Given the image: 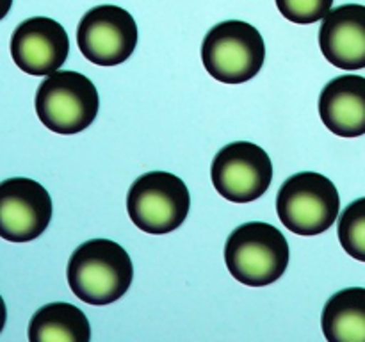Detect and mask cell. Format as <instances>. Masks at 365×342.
Returning a JSON list of instances; mask_svg holds the SVG:
<instances>
[{"label": "cell", "instance_id": "obj_1", "mask_svg": "<svg viewBox=\"0 0 365 342\" xmlns=\"http://www.w3.org/2000/svg\"><path fill=\"white\" fill-rule=\"evenodd\" d=\"M66 276L78 299L89 305H109L128 291L134 266L123 246L109 239H91L71 253Z\"/></svg>", "mask_w": 365, "mask_h": 342}, {"label": "cell", "instance_id": "obj_2", "mask_svg": "<svg viewBox=\"0 0 365 342\" xmlns=\"http://www.w3.org/2000/svg\"><path fill=\"white\" fill-rule=\"evenodd\" d=\"M225 262L232 276L242 285H271L287 269L289 242L273 224L262 221L245 223L227 239Z\"/></svg>", "mask_w": 365, "mask_h": 342}, {"label": "cell", "instance_id": "obj_3", "mask_svg": "<svg viewBox=\"0 0 365 342\" xmlns=\"http://www.w3.org/2000/svg\"><path fill=\"white\" fill-rule=\"evenodd\" d=\"M266 59L259 28L241 20H227L207 32L202 45L205 70L223 84H242L255 77Z\"/></svg>", "mask_w": 365, "mask_h": 342}, {"label": "cell", "instance_id": "obj_4", "mask_svg": "<svg viewBox=\"0 0 365 342\" xmlns=\"http://www.w3.org/2000/svg\"><path fill=\"white\" fill-rule=\"evenodd\" d=\"M100 98L95 84L78 71H53L36 91V113L56 134H78L95 121Z\"/></svg>", "mask_w": 365, "mask_h": 342}, {"label": "cell", "instance_id": "obj_5", "mask_svg": "<svg viewBox=\"0 0 365 342\" xmlns=\"http://www.w3.org/2000/svg\"><path fill=\"white\" fill-rule=\"evenodd\" d=\"M339 210L341 198L334 182L314 171L289 177L277 196V212L284 227L307 237L327 232Z\"/></svg>", "mask_w": 365, "mask_h": 342}, {"label": "cell", "instance_id": "obj_6", "mask_svg": "<svg viewBox=\"0 0 365 342\" xmlns=\"http://www.w3.org/2000/svg\"><path fill=\"white\" fill-rule=\"evenodd\" d=\"M191 207L187 185L170 171H148L141 175L127 196L132 223L146 234L163 235L177 230Z\"/></svg>", "mask_w": 365, "mask_h": 342}, {"label": "cell", "instance_id": "obj_7", "mask_svg": "<svg viewBox=\"0 0 365 342\" xmlns=\"http://www.w3.org/2000/svg\"><path fill=\"white\" fill-rule=\"evenodd\" d=\"M210 178L216 191L228 202L250 203L269 189L273 162L266 150L255 142H230L214 157Z\"/></svg>", "mask_w": 365, "mask_h": 342}, {"label": "cell", "instance_id": "obj_8", "mask_svg": "<svg viewBox=\"0 0 365 342\" xmlns=\"http://www.w3.org/2000/svg\"><path fill=\"white\" fill-rule=\"evenodd\" d=\"M82 56L98 66L125 63L138 45V24L120 6H96L82 16L77 27Z\"/></svg>", "mask_w": 365, "mask_h": 342}, {"label": "cell", "instance_id": "obj_9", "mask_svg": "<svg viewBox=\"0 0 365 342\" xmlns=\"http://www.w3.org/2000/svg\"><path fill=\"white\" fill-rule=\"evenodd\" d=\"M52 219V198L39 182L25 177L0 182V237L9 242L38 239Z\"/></svg>", "mask_w": 365, "mask_h": 342}, {"label": "cell", "instance_id": "obj_10", "mask_svg": "<svg viewBox=\"0 0 365 342\" xmlns=\"http://www.w3.org/2000/svg\"><path fill=\"white\" fill-rule=\"evenodd\" d=\"M11 57L29 75H52L70 53V39L59 21L34 16L21 21L11 36Z\"/></svg>", "mask_w": 365, "mask_h": 342}, {"label": "cell", "instance_id": "obj_11", "mask_svg": "<svg viewBox=\"0 0 365 342\" xmlns=\"http://www.w3.org/2000/svg\"><path fill=\"white\" fill-rule=\"evenodd\" d=\"M319 46L328 63L341 70L365 68V6L346 4L331 9L321 24Z\"/></svg>", "mask_w": 365, "mask_h": 342}, {"label": "cell", "instance_id": "obj_12", "mask_svg": "<svg viewBox=\"0 0 365 342\" xmlns=\"http://www.w3.org/2000/svg\"><path fill=\"white\" fill-rule=\"evenodd\" d=\"M319 116L327 128L341 138L365 134V77L341 75L323 88Z\"/></svg>", "mask_w": 365, "mask_h": 342}, {"label": "cell", "instance_id": "obj_13", "mask_svg": "<svg viewBox=\"0 0 365 342\" xmlns=\"http://www.w3.org/2000/svg\"><path fill=\"white\" fill-rule=\"evenodd\" d=\"M31 342H89L91 326L81 309L71 303H48L29 323Z\"/></svg>", "mask_w": 365, "mask_h": 342}, {"label": "cell", "instance_id": "obj_14", "mask_svg": "<svg viewBox=\"0 0 365 342\" xmlns=\"http://www.w3.org/2000/svg\"><path fill=\"white\" fill-rule=\"evenodd\" d=\"M321 326L328 342H365V289L348 287L331 296Z\"/></svg>", "mask_w": 365, "mask_h": 342}, {"label": "cell", "instance_id": "obj_15", "mask_svg": "<svg viewBox=\"0 0 365 342\" xmlns=\"http://www.w3.org/2000/svg\"><path fill=\"white\" fill-rule=\"evenodd\" d=\"M339 241L349 256L365 262V198L349 203L339 219Z\"/></svg>", "mask_w": 365, "mask_h": 342}, {"label": "cell", "instance_id": "obj_16", "mask_svg": "<svg viewBox=\"0 0 365 342\" xmlns=\"http://www.w3.org/2000/svg\"><path fill=\"white\" fill-rule=\"evenodd\" d=\"M334 0H277V7L284 18L292 24L309 25L323 20L331 11Z\"/></svg>", "mask_w": 365, "mask_h": 342}, {"label": "cell", "instance_id": "obj_17", "mask_svg": "<svg viewBox=\"0 0 365 342\" xmlns=\"http://www.w3.org/2000/svg\"><path fill=\"white\" fill-rule=\"evenodd\" d=\"M6 319H7V309H6V301L0 296V333H2L4 326H6Z\"/></svg>", "mask_w": 365, "mask_h": 342}, {"label": "cell", "instance_id": "obj_18", "mask_svg": "<svg viewBox=\"0 0 365 342\" xmlns=\"http://www.w3.org/2000/svg\"><path fill=\"white\" fill-rule=\"evenodd\" d=\"M11 6H13V0H0V20L7 16V13L11 11Z\"/></svg>", "mask_w": 365, "mask_h": 342}]
</instances>
